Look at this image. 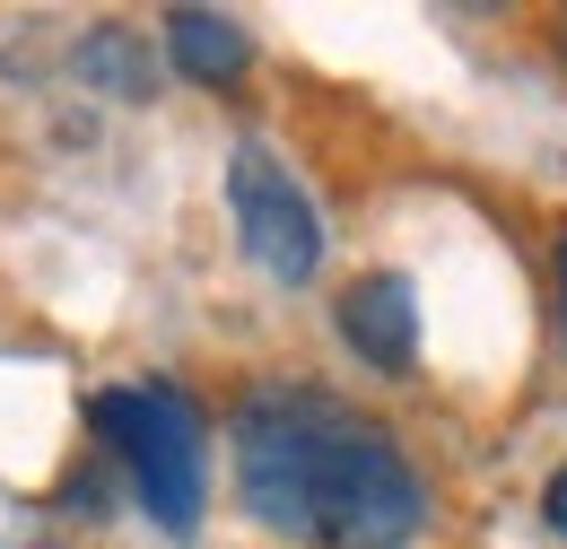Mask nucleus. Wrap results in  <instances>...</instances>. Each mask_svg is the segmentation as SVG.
<instances>
[{
    "instance_id": "obj_1",
    "label": "nucleus",
    "mask_w": 567,
    "mask_h": 549,
    "mask_svg": "<svg viewBox=\"0 0 567 549\" xmlns=\"http://www.w3.org/2000/svg\"><path fill=\"white\" fill-rule=\"evenodd\" d=\"M236 497L262 532L306 549H411L427 532V480L411 472V454L315 384L245 393Z\"/></svg>"
},
{
    "instance_id": "obj_2",
    "label": "nucleus",
    "mask_w": 567,
    "mask_h": 549,
    "mask_svg": "<svg viewBox=\"0 0 567 549\" xmlns=\"http://www.w3.org/2000/svg\"><path fill=\"white\" fill-rule=\"evenodd\" d=\"M96 436L123 454V472L141 488V506L184 541L193 524H202V497H210V463H202V411H193V393H175V384H105L96 402Z\"/></svg>"
},
{
    "instance_id": "obj_3",
    "label": "nucleus",
    "mask_w": 567,
    "mask_h": 549,
    "mask_svg": "<svg viewBox=\"0 0 567 549\" xmlns=\"http://www.w3.org/2000/svg\"><path fill=\"white\" fill-rule=\"evenodd\" d=\"M227 209H236L245 253L280 288H306V279L323 271V218L306 201V184L288 175L262 139H236V157H227Z\"/></svg>"
},
{
    "instance_id": "obj_4",
    "label": "nucleus",
    "mask_w": 567,
    "mask_h": 549,
    "mask_svg": "<svg viewBox=\"0 0 567 549\" xmlns=\"http://www.w3.org/2000/svg\"><path fill=\"white\" fill-rule=\"evenodd\" d=\"M341 341L375 375H411L420 366V288L402 271H367L341 288Z\"/></svg>"
},
{
    "instance_id": "obj_5",
    "label": "nucleus",
    "mask_w": 567,
    "mask_h": 549,
    "mask_svg": "<svg viewBox=\"0 0 567 549\" xmlns=\"http://www.w3.org/2000/svg\"><path fill=\"white\" fill-rule=\"evenodd\" d=\"M166 62L184 79H202V87H236L254 70V35L236 18H218V9H166Z\"/></svg>"
},
{
    "instance_id": "obj_6",
    "label": "nucleus",
    "mask_w": 567,
    "mask_h": 549,
    "mask_svg": "<svg viewBox=\"0 0 567 549\" xmlns=\"http://www.w3.org/2000/svg\"><path fill=\"white\" fill-rule=\"evenodd\" d=\"M79 70L96 79V87H114V96H148L157 87V70H148V44L132 27H96L87 44H79Z\"/></svg>"
},
{
    "instance_id": "obj_7",
    "label": "nucleus",
    "mask_w": 567,
    "mask_h": 549,
    "mask_svg": "<svg viewBox=\"0 0 567 549\" xmlns=\"http://www.w3.org/2000/svg\"><path fill=\"white\" fill-rule=\"evenodd\" d=\"M542 515H550V532H567V472L550 480V497H542Z\"/></svg>"
},
{
    "instance_id": "obj_8",
    "label": "nucleus",
    "mask_w": 567,
    "mask_h": 549,
    "mask_svg": "<svg viewBox=\"0 0 567 549\" xmlns=\"http://www.w3.org/2000/svg\"><path fill=\"white\" fill-rule=\"evenodd\" d=\"M559 323H567V236H559Z\"/></svg>"
},
{
    "instance_id": "obj_9",
    "label": "nucleus",
    "mask_w": 567,
    "mask_h": 549,
    "mask_svg": "<svg viewBox=\"0 0 567 549\" xmlns=\"http://www.w3.org/2000/svg\"><path fill=\"white\" fill-rule=\"evenodd\" d=\"M559 53H567V27H559Z\"/></svg>"
}]
</instances>
